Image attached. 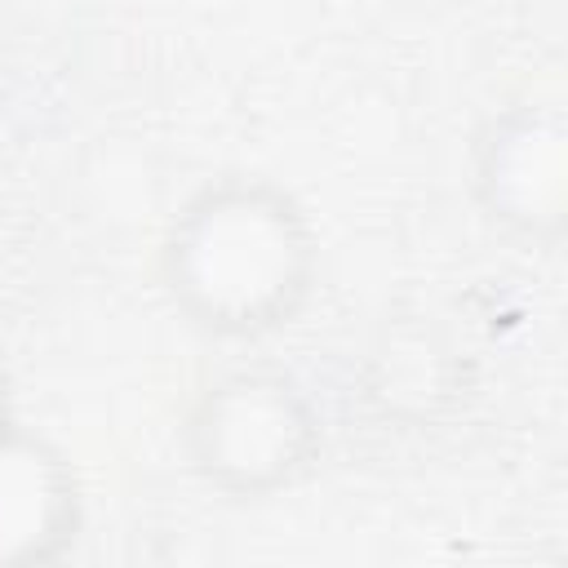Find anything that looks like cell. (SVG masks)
I'll return each mask as SVG.
<instances>
[{"instance_id":"obj_1","label":"cell","mask_w":568,"mask_h":568,"mask_svg":"<svg viewBox=\"0 0 568 568\" xmlns=\"http://www.w3.org/2000/svg\"><path fill=\"white\" fill-rule=\"evenodd\" d=\"M160 288L209 342H257L297 324L320 284L311 209L266 173H217L160 235Z\"/></svg>"},{"instance_id":"obj_2","label":"cell","mask_w":568,"mask_h":568,"mask_svg":"<svg viewBox=\"0 0 568 568\" xmlns=\"http://www.w3.org/2000/svg\"><path fill=\"white\" fill-rule=\"evenodd\" d=\"M186 470L226 501H271L311 479L324 457V413L306 382L240 364L195 390L178 426Z\"/></svg>"},{"instance_id":"obj_3","label":"cell","mask_w":568,"mask_h":568,"mask_svg":"<svg viewBox=\"0 0 568 568\" xmlns=\"http://www.w3.org/2000/svg\"><path fill=\"white\" fill-rule=\"evenodd\" d=\"M470 200L479 217L528 248L568 231V120L559 98H519L493 111L470 142Z\"/></svg>"},{"instance_id":"obj_4","label":"cell","mask_w":568,"mask_h":568,"mask_svg":"<svg viewBox=\"0 0 568 568\" xmlns=\"http://www.w3.org/2000/svg\"><path fill=\"white\" fill-rule=\"evenodd\" d=\"M84 532V484L67 448L18 417L0 426V568H44Z\"/></svg>"},{"instance_id":"obj_5","label":"cell","mask_w":568,"mask_h":568,"mask_svg":"<svg viewBox=\"0 0 568 568\" xmlns=\"http://www.w3.org/2000/svg\"><path fill=\"white\" fill-rule=\"evenodd\" d=\"M462 373V346L435 320H386L364 351L359 390L395 430H422L457 404Z\"/></svg>"},{"instance_id":"obj_6","label":"cell","mask_w":568,"mask_h":568,"mask_svg":"<svg viewBox=\"0 0 568 568\" xmlns=\"http://www.w3.org/2000/svg\"><path fill=\"white\" fill-rule=\"evenodd\" d=\"M18 413H13V377H9V364H4V355H0V426L4 422H13Z\"/></svg>"}]
</instances>
